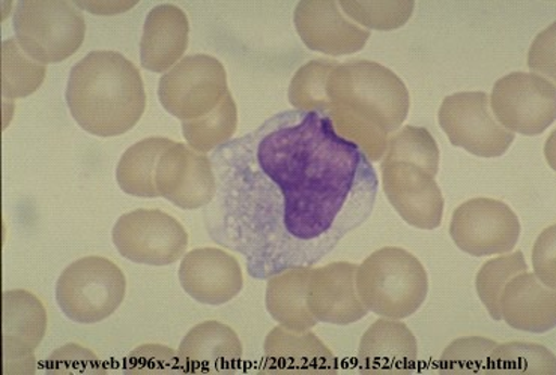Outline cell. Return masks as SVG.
Segmentation results:
<instances>
[{"label":"cell","mask_w":556,"mask_h":375,"mask_svg":"<svg viewBox=\"0 0 556 375\" xmlns=\"http://www.w3.org/2000/svg\"><path fill=\"white\" fill-rule=\"evenodd\" d=\"M217 194L203 210L207 236L268 280L313 268L369 220L374 164L337 134L328 113L288 111L211 156Z\"/></svg>","instance_id":"obj_1"},{"label":"cell","mask_w":556,"mask_h":375,"mask_svg":"<svg viewBox=\"0 0 556 375\" xmlns=\"http://www.w3.org/2000/svg\"><path fill=\"white\" fill-rule=\"evenodd\" d=\"M330 115L337 134L356 144L371 164L382 161L391 135L410 111L408 88L378 62H343L328 78Z\"/></svg>","instance_id":"obj_2"},{"label":"cell","mask_w":556,"mask_h":375,"mask_svg":"<svg viewBox=\"0 0 556 375\" xmlns=\"http://www.w3.org/2000/svg\"><path fill=\"white\" fill-rule=\"evenodd\" d=\"M65 98L78 127L103 139L132 130L147 111L139 69L112 50L86 54L73 66Z\"/></svg>","instance_id":"obj_3"},{"label":"cell","mask_w":556,"mask_h":375,"mask_svg":"<svg viewBox=\"0 0 556 375\" xmlns=\"http://www.w3.org/2000/svg\"><path fill=\"white\" fill-rule=\"evenodd\" d=\"M356 290L369 312L382 319L405 320L425 305L429 279L417 257L389 246L358 266Z\"/></svg>","instance_id":"obj_4"},{"label":"cell","mask_w":556,"mask_h":375,"mask_svg":"<svg viewBox=\"0 0 556 375\" xmlns=\"http://www.w3.org/2000/svg\"><path fill=\"white\" fill-rule=\"evenodd\" d=\"M13 23L20 47L46 66L72 57L86 37L84 13L68 0H20Z\"/></svg>","instance_id":"obj_5"},{"label":"cell","mask_w":556,"mask_h":375,"mask_svg":"<svg viewBox=\"0 0 556 375\" xmlns=\"http://www.w3.org/2000/svg\"><path fill=\"white\" fill-rule=\"evenodd\" d=\"M127 280L113 261L85 257L59 276L56 302L66 319L78 324H97L112 318L125 299Z\"/></svg>","instance_id":"obj_6"},{"label":"cell","mask_w":556,"mask_h":375,"mask_svg":"<svg viewBox=\"0 0 556 375\" xmlns=\"http://www.w3.org/2000/svg\"><path fill=\"white\" fill-rule=\"evenodd\" d=\"M227 93L225 66L210 54L186 56L160 78V103L168 115L182 122L213 112Z\"/></svg>","instance_id":"obj_7"},{"label":"cell","mask_w":556,"mask_h":375,"mask_svg":"<svg viewBox=\"0 0 556 375\" xmlns=\"http://www.w3.org/2000/svg\"><path fill=\"white\" fill-rule=\"evenodd\" d=\"M438 119L454 147L479 158H500L515 142V134L505 130L493 115L491 96L485 92H459L446 96Z\"/></svg>","instance_id":"obj_8"},{"label":"cell","mask_w":556,"mask_h":375,"mask_svg":"<svg viewBox=\"0 0 556 375\" xmlns=\"http://www.w3.org/2000/svg\"><path fill=\"white\" fill-rule=\"evenodd\" d=\"M112 240L124 259L154 268L181 260L188 246V234L181 222L156 209L123 215L113 227Z\"/></svg>","instance_id":"obj_9"},{"label":"cell","mask_w":556,"mask_h":375,"mask_svg":"<svg viewBox=\"0 0 556 375\" xmlns=\"http://www.w3.org/2000/svg\"><path fill=\"white\" fill-rule=\"evenodd\" d=\"M491 108L513 134L542 135L555 122V83L534 73L508 74L493 86Z\"/></svg>","instance_id":"obj_10"},{"label":"cell","mask_w":556,"mask_h":375,"mask_svg":"<svg viewBox=\"0 0 556 375\" xmlns=\"http://www.w3.org/2000/svg\"><path fill=\"white\" fill-rule=\"evenodd\" d=\"M522 233L518 215L493 198H472L454 210L450 236L469 256H503L516 248Z\"/></svg>","instance_id":"obj_11"},{"label":"cell","mask_w":556,"mask_h":375,"mask_svg":"<svg viewBox=\"0 0 556 375\" xmlns=\"http://www.w3.org/2000/svg\"><path fill=\"white\" fill-rule=\"evenodd\" d=\"M382 185L402 220L415 229H440L445 201L437 173L420 164L382 159Z\"/></svg>","instance_id":"obj_12"},{"label":"cell","mask_w":556,"mask_h":375,"mask_svg":"<svg viewBox=\"0 0 556 375\" xmlns=\"http://www.w3.org/2000/svg\"><path fill=\"white\" fill-rule=\"evenodd\" d=\"M155 185L159 197L182 210L205 209L217 194V178L210 156L182 143H175L160 158Z\"/></svg>","instance_id":"obj_13"},{"label":"cell","mask_w":556,"mask_h":375,"mask_svg":"<svg viewBox=\"0 0 556 375\" xmlns=\"http://www.w3.org/2000/svg\"><path fill=\"white\" fill-rule=\"evenodd\" d=\"M47 312L33 293H3V373L33 375L37 371L35 350L46 337Z\"/></svg>","instance_id":"obj_14"},{"label":"cell","mask_w":556,"mask_h":375,"mask_svg":"<svg viewBox=\"0 0 556 375\" xmlns=\"http://www.w3.org/2000/svg\"><path fill=\"white\" fill-rule=\"evenodd\" d=\"M293 23L305 47L327 56L362 52L371 35L346 17L334 0H303L295 8Z\"/></svg>","instance_id":"obj_15"},{"label":"cell","mask_w":556,"mask_h":375,"mask_svg":"<svg viewBox=\"0 0 556 375\" xmlns=\"http://www.w3.org/2000/svg\"><path fill=\"white\" fill-rule=\"evenodd\" d=\"M179 283L195 302L222 307L244 288L240 261L218 248H199L186 254L179 268Z\"/></svg>","instance_id":"obj_16"},{"label":"cell","mask_w":556,"mask_h":375,"mask_svg":"<svg viewBox=\"0 0 556 375\" xmlns=\"http://www.w3.org/2000/svg\"><path fill=\"white\" fill-rule=\"evenodd\" d=\"M356 271L358 266L346 261L312 269L307 307L317 323L350 326L367 318L369 310L356 290Z\"/></svg>","instance_id":"obj_17"},{"label":"cell","mask_w":556,"mask_h":375,"mask_svg":"<svg viewBox=\"0 0 556 375\" xmlns=\"http://www.w3.org/2000/svg\"><path fill=\"white\" fill-rule=\"evenodd\" d=\"M356 359L362 373H410L418 362L417 339L401 320L381 319L364 334Z\"/></svg>","instance_id":"obj_18"},{"label":"cell","mask_w":556,"mask_h":375,"mask_svg":"<svg viewBox=\"0 0 556 375\" xmlns=\"http://www.w3.org/2000/svg\"><path fill=\"white\" fill-rule=\"evenodd\" d=\"M190 23L181 8L162 3L149 11L140 39V64L151 73H167L188 49Z\"/></svg>","instance_id":"obj_19"},{"label":"cell","mask_w":556,"mask_h":375,"mask_svg":"<svg viewBox=\"0 0 556 375\" xmlns=\"http://www.w3.org/2000/svg\"><path fill=\"white\" fill-rule=\"evenodd\" d=\"M501 319L513 329L546 334L556 327V295L534 273H520L505 285L500 300Z\"/></svg>","instance_id":"obj_20"},{"label":"cell","mask_w":556,"mask_h":375,"mask_svg":"<svg viewBox=\"0 0 556 375\" xmlns=\"http://www.w3.org/2000/svg\"><path fill=\"white\" fill-rule=\"evenodd\" d=\"M268 373H336L337 359L311 331L292 332L278 326L265 339Z\"/></svg>","instance_id":"obj_21"},{"label":"cell","mask_w":556,"mask_h":375,"mask_svg":"<svg viewBox=\"0 0 556 375\" xmlns=\"http://www.w3.org/2000/svg\"><path fill=\"white\" fill-rule=\"evenodd\" d=\"M187 371L223 373L233 371L242 361V342L226 324L205 322L193 327L178 350Z\"/></svg>","instance_id":"obj_22"},{"label":"cell","mask_w":556,"mask_h":375,"mask_svg":"<svg viewBox=\"0 0 556 375\" xmlns=\"http://www.w3.org/2000/svg\"><path fill=\"white\" fill-rule=\"evenodd\" d=\"M312 268L298 266L277 273L266 284L265 305L274 322L292 332L311 331L317 320L307 307V285Z\"/></svg>","instance_id":"obj_23"},{"label":"cell","mask_w":556,"mask_h":375,"mask_svg":"<svg viewBox=\"0 0 556 375\" xmlns=\"http://www.w3.org/2000/svg\"><path fill=\"white\" fill-rule=\"evenodd\" d=\"M175 142L164 137H149L125 151L116 169V181L125 194L156 198L155 176L160 158Z\"/></svg>","instance_id":"obj_24"},{"label":"cell","mask_w":556,"mask_h":375,"mask_svg":"<svg viewBox=\"0 0 556 375\" xmlns=\"http://www.w3.org/2000/svg\"><path fill=\"white\" fill-rule=\"evenodd\" d=\"M237 128L238 107L229 92L213 112L182 122V134L191 150L206 155L230 142Z\"/></svg>","instance_id":"obj_25"},{"label":"cell","mask_w":556,"mask_h":375,"mask_svg":"<svg viewBox=\"0 0 556 375\" xmlns=\"http://www.w3.org/2000/svg\"><path fill=\"white\" fill-rule=\"evenodd\" d=\"M2 96L7 101L33 95L45 81L47 66L27 56L17 39L2 42Z\"/></svg>","instance_id":"obj_26"},{"label":"cell","mask_w":556,"mask_h":375,"mask_svg":"<svg viewBox=\"0 0 556 375\" xmlns=\"http://www.w3.org/2000/svg\"><path fill=\"white\" fill-rule=\"evenodd\" d=\"M337 65L339 62L332 59H315L298 69L288 93L293 111L320 113L330 111L328 78Z\"/></svg>","instance_id":"obj_27"},{"label":"cell","mask_w":556,"mask_h":375,"mask_svg":"<svg viewBox=\"0 0 556 375\" xmlns=\"http://www.w3.org/2000/svg\"><path fill=\"white\" fill-rule=\"evenodd\" d=\"M340 8L346 17L366 30L390 33L405 26L413 17L414 0H342Z\"/></svg>","instance_id":"obj_28"},{"label":"cell","mask_w":556,"mask_h":375,"mask_svg":"<svg viewBox=\"0 0 556 375\" xmlns=\"http://www.w3.org/2000/svg\"><path fill=\"white\" fill-rule=\"evenodd\" d=\"M491 373L555 375L556 358L539 344H501L493 350Z\"/></svg>","instance_id":"obj_29"},{"label":"cell","mask_w":556,"mask_h":375,"mask_svg":"<svg viewBox=\"0 0 556 375\" xmlns=\"http://www.w3.org/2000/svg\"><path fill=\"white\" fill-rule=\"evenodd\" d=\"M528 272L527 260L522 253H513L488 261L477 273L476 288L489 315L495 322H501L500 300L505 285L515 276Z\"/></svg>","instance_id":"obj_30"},{"label":"cell","mask_w":556,"mask_h":375,"mask_svg":"<svg viewBox=\"0 0 556 375\" xmlns=\"http://www.w3.org/2000/svg\"><path fill=\"white\" fill-rule=\"evenodd\" d=\"M440 147L426 128L406 125L391 135L389 150L382 159L420 164L438 174L440 171Z\"/></svg>","instance_id":"obj_31"},{"label":"cell","mask_w":556,"mask_h":375,"mask_svg":"<svg viewBox=\"0 0 556 375\" xmlns=\"http://www.w3.org/2000/svg\"><path fill=\"white\" fill-rule=\"evenodd\" d=\"M495 341L488 338H460L450 344L441 357V373H491V357Z\"/></svg>","instance_id":"obj_32"},{"label":"cell","mask_w":556,"mask_h":375,"mask_svg":"<svg viewBox=\"0 0 556 375\" xmlns=\"http://www.w3.org/2000/svg\"><path fill=\"white\" fill-rule=\"evenodd\" d=\"M186 371L178 351L156 344L139 347L125 359L124 365V373L127 374H175Z\"/></svg>","instance_id":"obj_33"},{"label":"cell","mask_w":556,"mask_h":375,"mask_svg":"<svg viewBox=\"0 0 556 375\" xmlns=\"http://www.w3.org/2000/svg\"><path fill=\"white\" fill-rule=\"evenodd\" d=\"M47 373L53 374H104L100 359L91 350L77 344H68L47 359Z\"/></svg>","instance_id":"obj_34"},{"label":"cell","mask_w":556,"mask_h":375,"mask_svg":"<svg viewBox=\"0 0 556 375\" xmlns=\"http://www.w3.org/2000/svg\"><path fill=\"white\" fill-rule=\"evenodd\" d=\"M532 264L534 275L542 281L546 287L556 288L555 273V227L552 225L546 232L540 234L532 253Z\"/></svg>","instance_id":"obj_35"},{"label":"cell","mask_w":556,"mask_h":375,"mask_svg":"<svg viewBox=\"0 0 556 375\" xmlns=\"http://www.w3.org/2000/svg\"><path fill=\"white\" fill-rule=\"evenodd\" d=\"M528 66L547 80H555V25L540 34L532 44Z\"/></svg>","instance_id":"obj_36"},{"label":"cell","mask_w":556,"mask_h":375,"mask_svg":"<svg viewBox=\"0 0 556 375\" xmlns=\"http://www.w3.org/2000/svg\"><path fill=\"white\" fill-rule=\"evenodd\" d=\"M76 3L77 8H80V10L88 11V13H91L93 15H105V17H109V15H119L127 13V11H130L131 8H135L137 3L139 2H119V0H92V2H89V0H86V2H74Z\"/></svg>","instance_id":"obj_37"}]
</instances>
